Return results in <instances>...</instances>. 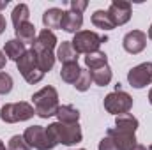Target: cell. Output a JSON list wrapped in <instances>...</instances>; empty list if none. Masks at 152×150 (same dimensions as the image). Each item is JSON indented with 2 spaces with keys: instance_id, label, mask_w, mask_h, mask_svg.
Here are the masks:
<instances>
[{
  "instance_id": "cell-34",
  "label": "cell",
  "mask_w": 152,
  "mask_h": 150,
  "mask_svg": "<svg viewBox=\"0 0 152 150\" xmlns=\"http://www.w3.org/2000/svg\"><path fill=\"white\" fill-rule=\"evenodd\" d=\"M7 4H9L7 0H2V2H0V9H5V7H7Z\"/></svg>"
},
{
  "instance_id": "cell-22",
  "label": "cell",
  "mask_w": 152,
  "mask_h": 150,
  "mask_svg": "<svg viewBox=\"0 0 152 150\" xmlns=\"http://www.w3.org/2000/svg\"><path fill=\"white\" fill-rule=\"evenodd\" d=\"M92 23H94V27H97L101 30H112V28H115V23L112 21L108 11H96L92 14Z\"/></svg>"
},
{
  "instance_id": "cell-7",
  "label": "cell",
  "mask_w": 152,
  "mask_h": 150,
  "mask_svg": "<svg viewBox=\"0 0 152 150\" xmlns=\"http://www.w3.org/2000/svg\"><path fill=\"white\" fill-rule=\"evenodd\" d=\"M131 108H133V97L124 90H115L104 97V110L115 117L129 113Z\"/></svg>"
},
{
  "instance_id": "cell-19",
  "label": "cell",
  "mask_w": 152,
  "mask_h": 150,
  "mask_svg": "<svg viewBox=\"0 0 152 150\" xmlns=\"http://www.w3.org/2000/svg\"><path fill=\"white\" fill-rule=\"evenodd\" d=\"M57 118H58V122H62V124H78V120H80V111L76 110L75 106H71V104H64V106H58Z\"/></svg>"
},
{
  "instance_id": "cell-2",
  "label": "cell",
  "mask_w": 152,
  "mask_h": 150,
  "mask_svg": "<svg viewBox=\"0 0 152 150\" xmlns=\"http://www.w3.org/2000/svg\"><path fill=\"white\" fill-rule=\"evenodd\" d=\"M46 131H48V134L51 136V140H53L57 145L62 143V145L71 147V145L80 143L81 138H83L80 124H62V122H53V124H50V125L46 127Z\"/></svg>"
},
{
  "instance_id": "cell-36",
  "label": "cell",
  "mask_w": 152,
  "mask_h": 150,
  "mask_svg": "<svg viewBox=\"0 0 152 150\" xmlns=\"http://www.w3.org/2000/svg\"><path fill=\"white\" fill-rule=\"evenodd\" d=\"M149 37H151V41H152V25H151V28H149Z\"/></svg>"
},
{
  "instance_id": "cell-4",
  "label": "cell",
  "mask_w": 152,
  "mask_h": 150,
  "mask_svg": "<svg viewBox=\"0 0 152 150\" xmlns=\"http://www.w3.org/2000/svg\"><path fill=\"white\" fill-rule=\"evenodd\" d=\"M104 41H106L104 36H99V34H96V32H92V30H80L78 34H75L71 44H73V48L76 50L78 55H80V53L88 55V53L99 51V46H101V42H104Z\"/></svg>"
},
{
  "instance_id": "cell-29",
  "label": "cell",
  "mask_w": 152,
  "mask_h": 150,
  "mask_svg": "<svg viewBox=\"0 0 152 150\" xmlns=\"http://www.w3.org/2000/svg\"><path fill=\"white\" fill-rule=\"evenodd\" d=\"M69 5H71V11H73V12H80V14H81V12L87 9L88 2H87V0H71Z\"/></svg>"
},
{
  "instance_id": "cell-9",
  "label": "cell",
  "mask_w": 152,
  "mask_h": 150,
  "mask_svg": "<svg viewBox=\"0 0 152 150\" xmlns=\"http://www.w3.org/2000/svg\"><path fill=\"white\" fill-rule=\"evenodd\" d=\"M122 46L127 53L131 55H136V53H142L147 46V34L142 32V30H133V32H127L124 36L122 41Z\"/></svg>"
},
{
  "instance_id": "cell-39",
  "label": "cell",
  "mask_w": 152,
  "mask_h": 150,
  "mask_svg": "<svg viewBox=\"0 0 152 150\" xmlns=\"http://www.w3.org/2000/svg\"><path fill=\"white\" fill-rule=\"evenodd\" d=\"M80 150H85V149H80Z\"/></svg>"
},
{
  "instance_id": "cell-37",
  "label": "cell",
  "mask_w": 152,
  "mask_h": 150,
  "mask_svg": "<svg viewBox=\"0 0 152 150\" xmlns=\"http://www.w3.org/2000/svg\"><path fill=\"white\" fill-rule=\"evenodd\" d=\"M0 150H5V145H4L2 141H0Z\"/></svg>"
},
{
  "instance_id": "cell-25",
  "label": "cell",
  "mask_w": 152,
  "mask_h": 150,
  "mask_svg": "<svg viewBox=\"0 0 152 150\" xmlns=\"http://www.w3.org/2000/svg\"><path fill=\"white\" fill-rule=\"evenodd\" d=\"M12 23H14V28L20 27L21 23H27L28 18H30V11H28V5L27 4H18L14 9H12Z\"/></svg>"
},
{
  "instance_id": "cell-16",
  "label": "cell",
  "mask_w": 152,
  "mask_h": 150,
  "mask_svg": "<svg viewBox=\"0 0 152 150\" xmlns=\"http://www.w3.org/2000/svg\"><path fill=\"white\" fill-rule=\"evenodd\" d=\"M62 64H73V62H78V53L73 48L71 41H62V44L58 46L57 50V55H55Z\"/></svg>"
},
{
  "instance_id": "cell-17",
  "label": "cell",
  "mask_w": 152,
  "mask_h": 150,
  "mask_svg": "<svg viewBox=\"0 0 152 150\" xmlns=\"http://www.w3.org/2000/svg\"><path fill=\"white\" fill-rule=\"evenodd\" d=\"M14 32H16V39L21 41L23 44H34V41L37 37V36H36V27H34V23H30V21L21 23L20 27H16Z\"/></svg>"
},
{
  "instance_id": "cell-20",
  "label": "cell",
  "mask_w": 152,
  "mask_h": 150,
  "mask_svg": "<svg viewBox=\"0 0 152 150\" xmlns=\"http://www.w3.org/2000/svg\"><path fill=\"white\" fill-rule=\"evenodd\" d=\"M115 125L120 131H126V133H133L134 134V131L138 129V120L131 113H124V115L115 117Z\"/></svg>"
},
{
  "instance_id": "cell-3",
  "label": "cell",
  "mask_w": 152,
  "mask_h": 150,
  "mask_svg": "<svg viewBox=\"0 0 152 150\" xmlns=\"http://www.w3.org/2000/svg\"><path fill=\"white\" fill-rule=\"evenodd\" d=\"M36 115V110L32 104L21 101V103H11L2 106L0 110V120L5 124H16V122H25Z\"/></svg>"
},
{
  "instance_id": "cell-31",
  "label": "cell",
  "mask_w": 152,
  "mask_h": 150,
  "mask_svg": "<svg viewBox=\"0 0 152 150\" xmlns=\"http://www.w3.org/2000/svg\"><path fill=\"white\" fill-rule=\"evenodd\" d=\"M5 60H7L5 53H4V51H0V69H4V67H5Z\"/></svg>"
},
{
  "instance_id": "cell-1",
  "label": "cell",
  "mask_w": 152,
  "mask_h": 150,
  "mask_svg": "<svg viewBox=\"0 0 152 150\" xmlns=\"http://www.w3.org/2000/svg\"><path fill=\"white\" fill-rule=\"evenodd\" d=\"M32 103H34V110L36 115L41 118H50L58 111V94L53 87H42L32 95Z\"/></svg>"
},
{
  "instance_id": "cell-13",
  "label": "cell",
  "mask_w": 152,
  "mask_h": 150,
  "mask_svg": "<svg viewBox=\"0 0 152 150\" xmlns=\"http://www.w3.org/2000/svg\"><path fill=\"white\" fill-rule=\"evenodd\" d=\"M64 14H66V11H62V9H58V7H51V9L44 11V14H42V23H44V27H46L48 30H51V28H60V27H62Z\"/></svg>"
},
{
  "instance_id": "cell-10",
  "label": "cell",
  "mask_w": 152,
  "mask_h": 150,
  "mask_svg": "<svg viewBox=\"0 0 152 150\" xmlns=\"http://www.w3.org/2000/svg\"><path fill=\"white\" fill-rule=\"evenodd\" d=\"M108 14H110L112 21L115 23V27L126 25L131 20V4L124 2V0H113L110 9H108Z\"/></svg>"
},
{
  "instance_id": "cell-33",
  "label": "cell",
  "mask_w": 152,
  "mask_h": 150,
  "mask_svg": "<svg viewBox=\"0 0 152 150\" xmlns=\"http://www.w3.org/2000/svg\"><path fill=\"white\" fill-rule=\"evenodd\" d=\"M131 150H147V147H143V145H138V143H136Z\"/></svg>"
},
{
  "instance_id": "cell-27",
  "label": "cell",
  "mask_w": 152,
  "mask_h": 150,
  "mask_svg": "<svg viewBox=\"0 0 152 150\" xmlns=\"http://www.w3.org/2000/svg\"><path fill=\"white\" fill-rule=\"evenodd\" d=\"M7 150H30V147H28V143L25 141V138H23V136L16 134V136H12V138L9 140Z\"/></svg>"
},
{
  "instance_id": "cell-35",
  "label": "cell",
  "mask_w": 152,
  "mask_h": 150,
  "mask_svg": "<svg viewBox=\"0 0 152 150\" xmlns=\"http://www.w3.org/2000/svg\"><path fill=\"white\" fill-rule=\"evenodd\" d=\"M149 103L152 104V88H151V92H149Z\"/></svg>"
},
{
  "instance_id": "cell-24",
  "label": "cell",
  "mask_w": 152,
  "mask_h": 150,
  "mask_svg": "<svg viewBox=\"0 0 152 150\" xmlns=\"http://www.w3.org/2000/svg\"><path fill=\"white\" fill-rule=\"evenodd\" d=\"M90 76H92V81L96 85L106 87L112 81V69H110V66H104V67H99L96 71H90Z\"/></svg>"
},
{
  "instance_id": "cell-12",
  "label": "cell",
  "mask_w": 152,
  "mask_h": 150,
  "mask_svg": "<svg viewBox=\"0 0 152 150\" xmlns=\"http://www.w3.org/2000/svg\"><path fill=\"white\" fill-rule=\"evenodd\" d=\"M55 46H57V36L53 34V30L44 28L37 34V37L32 44V50H50V51H53Z\"/></svg>"
},
{
  "instance_id": "cell-26",
  "label": "cell",
  "mask_w": 152,
  "mask_h": 150,
  "mask_svg": "<svg viewBox=\"0 0 152 150\" xmlns=\"http://www.w3.org/2000/svg\"><path fill=\"white\" fill-rule=\"evenodd\" d=\"M90 83H92L90 71H83V69H81V74H80V78L76 79V83H75L76 90H80V92H87V90L90 88Z\"/></svg>"
},
{
  "instance_id": "cell-18",
  "label": "cell",
  "mask_w": 152,
  "mask_h": 150,
  "mask_svg": "<svg viewBox=\"0 0 152 150\" xmlns=\"http://www.w3.org/2000/svg\"><path fill=\"white\" fill-rule=\"evenodd\" d=\"M34 53H36V58H37V66L39 69L46 74L48 71H51V67L55 66V55H53V51H50V50H32Z\"/></svg>"
},
{
  "instance_id": "cell-21",
  "label": "cell",
  "mask_w": 152,
  "mask_h": 150,
  "mask_svg": "<svg viewBox=\"0 0 152 150\" xmlns=\"http://www.w3.org/2000/svg\"><path fill=\"white\" fill-rule=\"evenodd\" d=\"M85 66L90 69V71H96L99 67H104L108 66V57L104 51H94V53H88L85 57Z\"/></svg>"
},
{
  "instance_id": "cell-32",
  "label": "cell",
  "mask_w": 152,
  "mask_h": 150,
  "mask_svg": "<svg viewBox=\"0 0 152 150\" xmlns=\"http://www.w3.org/2000/svg\"><path fill=\"white\" fill-rule=\"evenodd\" d=\"M5 32V18L0 14V34H4Z\"/></svg>"
},
{
  "instance_id": "cell-30",
  "label": "cell",
  "mask_w": 152,
  "mask_h": 150,
  "mask_svg": "<svg viewBox=\"0 0 152 150\" xmlns=\"http://www.w3.org/2000/svg\"><path fill=\"white\" fill-rule=\"evenodd\" d=\"M99 150H118V149H117V145L112 141V138L104 136V138L99 141Z\"/></svg>"
},
{
  "instance_id": "cell-15",
  "label": "cell",
  "mask_w": 152,
  "mask_h": 150,
  "mask_svg": "<svg viewBox=\"0 0 152 150\" xmlns=\"http://www.w3.org/2000/svg\"><path fill=\"white\" fill-rule=\"evenodd\" d=\"M25 51H27L25 44H23L21 41H18V39H11V41H7L5 46H4L5 57H7L9 60H14V62H18V60L25 55Z\"/></svg>"
},
{
  "instance_id": "cell-23",
  "label": "cell",
  "mask_w": 152,
  "mask_h": 150,
  "mask_svg": "<svg viewBox=\"0 0 152 150\" xmlns=\"http://www.w3.org/2000/svg\"><path fill=\"white\" fill-rule=\"evenodd\" d=\"M81 74V67L78 66V62H73V64H64L62 66V71H60V78L66 81V83H73L75 85L76 79Z\"/></svg>"
},
{
  "instance_id": "cell-11",
  "label": "cell",
  "mask_w": 152,
  "mask_h": 150,
  "mask_svg": "<svg viewBox=\"0 0 152 150\" xmlns=\"http://www.w3.org/2000/svg\"><path fill=\"white\" fill-rule=\"evenodd\" d=\"M106 136L112 138V141L117 145L118 150H131L136 145V136H134L133 133H126V131H120V129H117V127L108 129Z\"/></svg>"
},
{
  "instance_id": "cell-14",
  "label": "cell",
  "mask_w": 152,
  "mask_h": 150,
  "mask_svg": "<svg viewBox=\"0 0 152 150\" xmlns=\"http://www.w3.org/2000/svg\"><path fill=\"white\" fill-rule=\"evenodd\" d=\"M81 25H83V16H81L80 12L67 11V12L64 14V20H62V27H60V28H64V30L69 32V34H78L80 28H81Z\"/></svg>"
},
{
  "instance_id": "cell-38",
  "label": "cell",
  "mask_w": 152,
  "mask_h": 150,
  "mask_svg": "<svg viewBox=\"0 0 152 150\" xmlns=\"http://www.w3.org/2000/svg\"><path fill=\"white\" fill-rule=\"evenodd\" d=\"M149 150H152V145H151V147H149Z\"/></svg>"
},
{
  "instance_id": "cell-6",
  "label": "cell",
  "mask_w": 152,
  "mask_h": 150,
  "mask_svg": "<svg viewBox=\"0 0 152 150\" xmlns=\"http://www.w3.org/2000/svg\"><path fill=\"white\" fill-rule=\"evenodd\" d=\"M16 66H18V71L21 73V76H23L28 83H32V85H34V83H39V81L42 79V76H44V73L39 69L36 53H34L32 50H27L25 55L16 62Z\"/></svg>"
},
{
  "instance_id": "cell-28",
  "label": "cell",
  "mask_w": 152,
  "mask_h": 150,
  "mask_svg": "<svg viewBox=\"0 0 152 150\" xmlns=\"http://www.w3.org/2000/svg\"><path fill=\"white\" fill-rule=\"evenodd\" d=\"M12 90V78L7 73H0V95H5Z\"/></svg>"
},
{
  "instance_id": "cell-8",
  "label": "cell",
  "mask_w": 152,
  "mask_h": 150,
  "mask_svg": "<svg viewBox=\"0 0 152 150\" xmlns=\"http://www.w3.org/2000/svg\"><path fill=\"white\" fill-rule=\"evenodd\" d=\"M127 81L133 88H143L152 83V62H143L127 73Z\"/></svg>"
},
{
  "instance_id": "cell-5",
  "label": "cell",
  "mask_w": 152,
  "mask_h": 150,
  "mask_svg": "<svg viewBox=\"0 0 152 150\" xmlns=\"http://www.w3.org/2000/svg\"><path fill=\"white\" fill-rule=\"evenodd\" d=\"M23 138H25V141L28 143L30 149L51 150L57 147V143L48 134L46 127H41V125H30V127H27V131L23 133Z\"/></svg>"
}]
</instances>
